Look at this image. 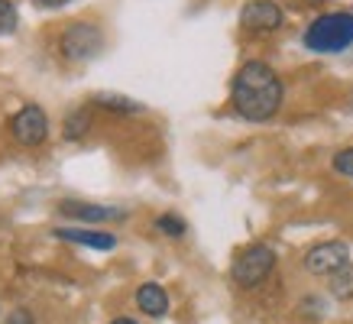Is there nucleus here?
Listing matches in <instances>:
<instances>
[{"label": "nucleus", "instance_id": "obj_2", "mask_svg": "<svg viewBox=\"0 0 353 324\" xmlns=\"http://www.w3.org/2000/svg\"><path fill=\"white\" fill-rule=\"evenodd\" d=\"M311 52H343L353 45V13H324L305 30Z\"/></svg>", "mask_w": 353, "mask_h": 324}, {"label": "nucleus", "instance_id": "obj_16", "mask_svg": "<svg viewBox=\"0 0 353 324\" xmlns=\"http://www.w3.org/2000/svg\"><path fill=\"white\" fill-rule=\"evenodd\" d=\"M17 7H13L10 0H0V36H7V32L17 30Z\"/></svg>", "mask_w": 353, "mask_h": 324}, {"label": "nucleus", "instance_id": "obj_6", "mask_svg": "<svg viewBox=\"0 0 353 324\" xmlns=\"http://www.w3.org/2000/svg\"><path fill=\"white\" fill-rule=\"evenodd\" d=\"M10 130L17 143L23 146H39L46 140V133H49V120H46V110L36 108V104H26V108L10 120Z\"/></svg>", "mask_w": 353, "mask_h": 324}, {"label": "nucleus", "instance_id": "obj_17", "mask_svg": "<svg viewBox=\"0 0 353 324\" xmlns=\"http://www.w3.org/2000/svg\"><path fill=\"white\" fill-rule=\"evenodd\" d=\"M7 324H32V314L26 312V308H13V312L7 314Z\"/></svg>", "mask_w": 353, "mask_h": 324}, {"label": "nucleus", "instance_id": "obj_15", "mask_svg": "<svg viewBox=\"0 0 353 324\" xmlns=\"http://www.w3.org/2000/svg\"><path fill=\"white\" fill-rule=\"evenodd\" d=\"M331 165H334V172H337V175H343V179H353V146L334 152Z\"/></svg>", "mask_w": 353, "mask_h": 324}, {"label": "nucleus", "instance_id": "obj_14", "mask_svg": "<svg viewBox=\"0 0 353 324\" xmlns=\"http://www.w3.org/2000/svg\"><path fill=\"white\" fill-rule=\"evenodd\" d=\"M94 104H101V108H110V110H123V114H133V110H139V104H133V101H127V97H120V94H97Z\"/></svg>", "mask_w": 353, "mask_h": 324}, {"label": "nucleus", "instance_id": "obj_4", "mask_svg": "<svg viewBox=\"0 0 353 324\" xmlns=\"http://www.w3.org/2000/svg\"><path fill=\"white\" fill-rule=\"evenodd\" d=\"M101 45H104V36L91 23H75V26H68L59 36V52L68 62H88V59H94L101 52Z\"/></svg>", "mask_w": 353, "mask_h": 324}, {"label": "nucleus", "instance_id": "obj_19", "mask_svg": "<svg viewBox=\"0 0 353 324\" xmlns=\"http://www.w3.org/2000/svg\"><path fill=\"white\" fill-rule=\"evenodd\" d=\"M110 324H137V321H133V318H114Z\"/></svg>", "mask_w": 353, "mask_h": 324}, {"label": "nucleus", "instance_id": "obj_8", "mask_svg": "<svg viewBox=\"0 0 353 324\" xmlns=\"http://www.w3.org/2000/svg\"><path fill=\"white\" fill-rule=\"evenodd\" d=\"M59 214L85 221V224H110V221H123L127 211L108 207V205H91V201H62V205H59Z\"/></svg>", "mask_w": 353, "mask_h": 324}, {"label": "nucleus", "instance_id": "obj_20", "mask_svg": "<svg viewBox=\"0 0 353 324\" xmlns=\"http://www.w3.org/2000/svg\"><path fill=\"white\" fill-rule=\"evenodd\" d=\"M305 3H311V7H321V3H327V0H305Z\"/></svg>", "mask_w": 353, "mask_h": 324}, {"label": "nucleus", "instance_id": "obj_11", "mask_svg": "<svg viewBox=\"0 0 353 324\" xmlns=\"http://www.w3.org/2000/svg\"><path fill=\"white\" fill-rule=\"evenodd\" d=\"M88 130H91V114H88V110H72V114L65 117V127H62L65 140H81Z\"/></svg>", "mask_w": 353, "mask_h": 324}, {"label": "nucleus", "instance_id": "obj_1", "mask_svg": "<svg viewBox=\"0 0 353 324\" xmlns=\"http://www.w3.org/2000/svg\"><path fill=\"white\" fill-rule=\"evenodd\" d=\"M234 108L240 117L263 123L282 108V81L266 62H246L234 78Z\"/></svg>", "mask_w": 353, "mask_h": 324}, {"label": "nucleus", "instance_id": "obj_5", "mask_svg": "<svg viewBox=\"0 0 353 324\" xmlns=\"http://www.w3.org/2000/svg\"><path fill=\"white\" fill-rule=\"evenodd\" d=\"M343 266H350V247L343 240H324L305 253V270L311 276H334Z\"/></svg>", "mask_w": 353, "mask_h": 324}, {"label": "nucleus", "instance_id": "obj_7", "mask_svg": "<svg viewBox=\"0 0 353 324\" xmlns=\"http://www.w3.org/2000/svg\"><path fill=\"white\" fill-rule=\"evenodd\" d=\"M282 10H279V3L272 0H250L240 13V23H243V30L250 32H276L282 26Z\"/></svg>", "mask_w": 353, "mask_h": 324}, {"label": "nucleus", "instance_id": "obj_18", "mask_svg": "<svg viewBox=\"0 0 353 324\" xmlns=\"http://www.w3.org/2000/svg\"><path fill=\"white\" fill-rule=\"evenodd\" d=\"M39 3H46V7H62V3H68V0H39Z\"/></svg>", "mask_w": 353, "mask_h": 324}, {"label": "nucleus", "instance_id": "obj_13", "mask_svg": "<svg viewBox=\"0 0 353 324\" xmlns=\"http://www.w3.org/2000/svg\"><path fill=\"white\" fill-rule=\"evenodd\" d=\"M156 227H159V234H165V237H185V230H188L182 217H175V214L156 217Z\"/></svg>", "mask_w": 353, "mask_h": 324}, {"label": "nucleus", "instance_id": "obj_12", "mask_svg": "<svg viewBox=\"0 0 353 324\" xmlns=\"http://www.w3.org/2000/svg\"><path fill=\"white\" fill-rule=\"evenodd\" d=\"M331 292L337 298H350L353 295V266H343L341 272L331 276Z\"/></svg>", "mask_w": 353, "mask_h": 324}, {"label": "nucleus", "instance_id": "obj_10", "mask_svg": "<svg viewBox=\"0 0 353 324\" xmlns=\"http://www.w3.org/2000/svg\"><path fill=\"white\" fill-rule=\"evenodd\" d=\"M137 305L143 314H150V318H162V314L169 312V295L162 285L156 282H146V285H139L137 289Z\"/></svg>", "mask_w": 353, "mask_h": 324}, {"label": "nucleus", "instance_id": "obj_9", "mask_svg": "<svg viewBox=\"0 0 353 324\" xmlns=\"http://www.w3.org/2000/svg\"><path fill=\"white\" fill-rule=\"evenodd\" d=\"M55 237L72 240V243H81V247L91 250H114L117 247V237L114 234H104V230H78V227H59Z\"/></svg>", "mask_w": 353, "mask_h": 324}, {"label": "nucleus", "instance_id": "obj_3", "mask_svg": "<svg viewBox=\"0 0 353 324\" xmlns=\"http://www.w3.org/2000/svg\"><path fill=\"white\" fill-rule=\"evenodd\" d=\"M272 270H276V253H272V247L253 243V247H246L243 253L234 259L230 276H234V282L240 289H253V285H259Z\"/></svg>", "mask_w": 353, "mask_h": 324}]
</instances>
